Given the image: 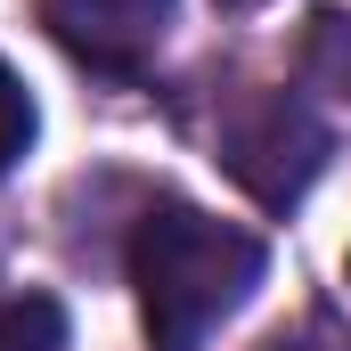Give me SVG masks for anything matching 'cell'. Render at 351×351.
Segmentation results:
<instances>
[{"label":"cell","mask_w":351,"mask_h":351,"mask_svg":"<svg viewBox=\"0 0 351 351\" xmlns=\"http://www.w3.org/2000/svg\"><path fill=\"white\" fill-rule=\"evenodd\" d=\"M229 8H262V0H229Z\"/></svg>","instance_id":"cell-7"},{"label":"cell","mask_w":351,"mask_h":351,"mask_svg":"<svg viewBox=\"0 0 351 351\" xmlns=\"http://www.w3.org/2000/svg\"><path fill=\"white\" fill-rule=\"evenodd\" d=\"M221 164L254 204H294L327 164V123L294 90H254L221 123Z\"/></svg>","instance_id":"cell-2"},{"label":"cell","mask_w":351,"mask_h":351,"mask_svg":"<svg viewBox=\"0 0 351 351\" xmlns=\"http://www.w3.org/2000/svg\"><path fill=\"white\" fill-rule=\"evenodd\" d=\"M0 351H66V311H58L49 294L0 302Z\"/></svg>","instance_id":"cell-4"},{"label":"cell","mask_w":351,"mask_h":351,"mask_svg":"<svg viewBox=\"0 0 351 351\" xmlns=\"http://www.w3.org/2000/svg\"><path fill=\"white\" fill-rule=\"evenodd\" d=\"M262 351H351V327H335L327 311H311V319H302L294 335H269Z\"/></svg>","instance_id":"cell-6"},{"label":"cell","mask_w":351,"mask_h":351,"mask_svg":"<svg viewBox=\"0 0 351 351\" xmlns=\"http://www.w3.org/2000/svg\"><path fill=\"white\" fill-rule=\"evenodd\" d=\"M33 147V98H25V82H16V66L0 58V180H8V164Z\"/></svg>","instance_id":"cell-5"},{"label":"cell","mask_w":351,"mask_h":351,"mask_svg":"<svg viewBox=\"0 0 351 351\" xmlns=\"http://www.w3.org/2000/svg\"><path fill=\"white\" fill-rule=\"evenodd\" d=\"M41 25L98 74H139L172 33V0H41Z\"/></svg>","instance_id":"cell-3"},{"label":"cell","mask_w":351,"mask_h":351,"mask_svg":"<svg viewBox=\"0 0 351 351\" xmlns=\"http://www.w3.org/2000/svg\"><path fill=\"white\" fill-rule=\"evenodd\" d=\"M262 237L196 204H156L131 229V286L156 351H204V335L262 286Z\"/></svg>","instance_id":"cell-1"}]
</instances>
